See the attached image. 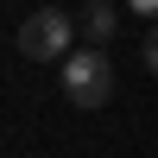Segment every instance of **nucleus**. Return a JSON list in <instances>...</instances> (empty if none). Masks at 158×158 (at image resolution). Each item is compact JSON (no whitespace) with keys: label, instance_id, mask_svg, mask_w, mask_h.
Segmentation results:
<instances>
[{"label":"nucleus","instance_id":"1","mask_svg":"<svg viewBox=\"0 0 158 158\" xmlns=\"http://www.w3.org/2000/svg\"><path fill=\"white\" fill-rule=\"evenodd\" d=\"M13 44H19L25 63H63V57L76 51V19H70V13H57V6H38L32 19L13 32Z\"/></svg>","mask_w":158,"mask_h":158},{"label":"nucleus","instance_id":"5","mask_svg":"<svg viewBox=\"0 0 158 158\" xmlns=\"http://www.w3.org/2000/svg\"><path fill=\"white\" fill-rule=\"evenodd\" d=\"M133 13H146V19H158V0H127Z\"/></svg>","mask_w":158,"mask_h":158},{"label":"nucleus","instance_id":"3","mask_svg":"<svg viewBox=\"0 0 158 158\" xmlns=\"http://www.w3.org/2000/svg\"><path fill=\"white\" fill-rule=\"evenodd\" d=\"M76 32H82L89 38V44H108V38H114V6H108V0H82V19H76Z\"/></svg>","mask_w":158,"mask_h":158},{"label":"nucleus","instance_id":"2","mask_svg":"<svg viewBox=\"0 0 158 158\" xmlns=\"http://www.w3.org/2000/svg\"><path fill=\"white\" fill-rule=\"evenodd\" d=\"M63 95H70L76 108H101V101L114 95V63H108V51H95V44L70 51V57H63Z\"/></svg>","mask_w":158,"mask_h":158},{"label":"nucleus","instance_id":"4","mask_svg":"<svg viewBox=\"0 0 158 158\" xmlns=\"http://www.w3.org/2000/svg\"><path fill=\"white\" fill-rule=\"evenodd\" d=\"M139 63H146V70L158 76V25H152V32H146V38H139Z\"/></svg>","mask_w":158,"mask_h":158},{"label":"nucleus","instance_id":"6","mask_svg":"<svg viewBox=\"0 0 158 158\" xmlns=\"http://www.w3.org/2000/svg\"><path fill=\"white\" fill-rule=\"evenodd\" d=\"M38 6H51V0H38Z\"/></svg>","mask_w":158,"mask_h":158}]
</instances>
